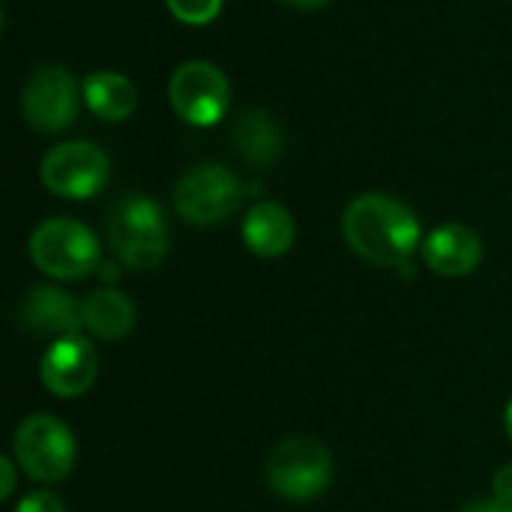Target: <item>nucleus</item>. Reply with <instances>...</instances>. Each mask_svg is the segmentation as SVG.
<instances>
[{
    "instance_id": "nucleus-1",
    "label": "nucleus",
    "mask_w": 512,
    "mask_h": 512,
    "mask_svg": "<svg viewBox=\"0 0 512 512\" xmlns=\"http://www.w3.org/2000/svg\"><path fill=\"white\" fill-rule=\"evenodd\" d=\"M342 234L354 255L375 267L411 273V258L423 249V228L414 210L384 192H366L345 207Z\"/></svg>"
},
{
    "instance_id": "nucleus-2",
    "label": "nucleus",
    "mask_w": 512,
    "mask_h": 512,
    "mask_svg": "<svg viewBox=\"0 0 512 512\" xmlns=\"http://www.w3.org/2000/svg\"><path fill=\"white\" fill-rule=\"evenodd\" d=\"M108 240L129 270H153L168 255V222L150 195H123L108 210Z\"/></svg>"
},
{
    "instance_id": "nucleus-3",
    "label": "nucleus",
    "mask_w": 512,
    "mask_h": 512,
    "mask_svg": "<svg viewBox=\"0 0 512 512\" xmlns=\"http://www.w3.org/2000/svg\"><path fill=\"white\" fill-rule=\"evenodd\" d=\"M333 471L330 450L315 438H285L264 462V480L273 495L294 504L321 498L333 483Z\"/></svg>"
},
{
    "instance_id": "nucleus-4",
    "label": "nucleus",
    "mask_w": 512,
    "mask_h": 512,
    "mask_svg": "<svg viewBox=\"0 0 512 512\" xmlns=\"http://www.w3.org/2000/svg\"><path fill=\"white\" fill-rule=\"evenodd\" d=\"M75 435L54 414H30L12 435V459L18 468L45 486L63 483L75 468Z\"/></svg>"
},
{
    "instance_id": "nucleus-5",
    "label": "nucleus",
    "mask_w": 512,
    "mask_h": 512,
    "mask_svg": "<svg viewBox=\"0 0 512 512\" xmlns=\"http://www.w3.org/2000/svg\"><path fill=\"white\" fill-rule=\"evenodd\" d=\"M30 258L45 276L60 282L84 279L102 264L96 234L84 222L66 216L36 225V231L30 234Z\"/></svg>"
},
{
    "instance_id": "nucleus-6",
    "label": "nucleus",
    "mask_w": 512,
    "mask_h": 512,
    "mask_svg": "<svg viewBox=\"0 0 512 512\" xmlns=\"http://www.w3.org/2000/svg\"><path fill=\"white\" fill-rule=\"evenodd\" d=\"M243 195H246V189L231 168L204 162V165L189 168L177 180L174 207L186 222H192L198 228H210V225L231 219L237 213V207L243 204Z\"/></svg>"
},
{
    "instance_id": "nucleus-7",
    "label": "nucleus",
    "mask_w": 512,
    "mask_h": 512,
    "mask_svg": "<svg viewBox=\"0 0 512 512\" xmlns=\"http://www.w3.org/2000/svg\"><path fill=\"white\" fill-rule=\"evenodd\" d=\"M111 177V162L93 141H63L42 156L39 180L42 186L66 201H87Z\"/></svg>"
},
{
    "instance_id": "nucleus-8",
    "label": "nucleus",
    "mask_w": 512,
    "mask_h": 512,
    "mask_svg": "<svg viewBox=\"0 0 512 512\" xmlns=\"http://www.w3.org/2000/svg\"><path fill=\"white\" fill-rule=\"evenodd\" d=\"M168 99L177 117L189 126H216L231 105V84L216 63L189 60L174 69Z\"/></svg>"
},
{
    "instance_id": "nucleus-9",
    "label": "nucleus",
    "mask_w": 512,
    "mask_h": 512,
    "mask_svg": "<svg viewBox=\"0 0 512 512\" xmlns=\"http://www.w3.org/2000/svg\"><path fill=\"white\" fill-rule=\"evenodd\" d=\"M21 114L39 135H57L78 117V84L63 66H39L21 90Z\"/></svg>"
},
{
    "instance_id": "nucleus-10",
    "label": "nucleus",
    "mask_w": 512,
    "mask_h": 512,
    "mask_svg": "<svg viewBox=\"0 0 512 512\" xmlns=\"http://www.w3.org/2000/svg\"><path fill=\"white\" fill-rule=\"evenodd\" d=\"M99 375V354L93 342L84 333L54 339L42 360H39V378L48 393L57 399H78L84 396Z\"/></svg>"
},
{
    "instance_id": "nucleus-11",
    "label": "nucleus",
    "mask_w": 512,
    "mask_h": 512,
    "mask_svg": "<svg viewBox=\"0 0 512 512\" xmlns=\"http://www.w3.org/2000/svg\"><path fill=\"white\" fill-rule=\"evenodd\" d=\"M423 261L432 273L444 279H462L474 273L483 261V240L474 228L462 222H447L423 240Z\"/></svg>"
},
{
    "instance_id": "nucleus-12",
    "label": "nucleus",
    "mask_w": 512,
    "mask_h": 512,
    "mask_svg": "<svg viewBox=\"0 0 512 512\" xmlns=\"http://www.w3.org/2000/svg\"><path fill=\"white\" fill-rule=\"evenodd\" d=\"M21 321L30 333L51 336V339L75 336L84 330L81 303H75L63 288H51V285H39L24 297Z\"/></svg>"
},
{
    "instance_id": "nucleus-13",
    "label": "nucleus",
    "mask_w": 512,
    "mask_h": 512,
    "mask_svg": "<svg viewBox=\"0 0 512 512\" xmlns=\"http://www.w3.org/2000/svg\"><path fill=\"white\" fill-rule=\"evenodd\" d=\"M294 237V216L276 201H258L243 219V243L258 258H282L294 246Z\"/></svg>"
},
{
    "instance_id": "nucleus-14",
    "label": "nucleus",
    "mask_w": 512,
    "mask_h": 512,
    "mask_svg": "<svg viewBox=\"0 0 512 512\" xmlns=\"http://www.w3.org/2000/svg\"><path fill=\"white\" fill-rule=\"evenodd\" d=\"M231 144H234V153L243 156L252 168H273L285 150L276 120L261 108H243L234 117Z\"/></svg>"
},
{
    "instance_id": "nucleus-15",
    "label": "nucleus",
    "mask_w": 512,
    "mask_h": 512,
    "mask_svg": "<svg viewBox=\"0 0 512 512\" xmlns=\"http://www.w3.org/2000/svg\"><path fill=\"white\" fill-rule=\"evenodd\" d=\"M81 318L87 336L102 342H120L135 327V303L117 288H99L81 300Z\"/></svg>"
},
{
    "instance_id": "nucleus-16",
    "label": "nucleus",
    "mask_w": 512,
    "mask_h": 512,
    "mask_svg": "<svg viewBox=\"0 0 512 512\" xmlns=\"http://www.w3.org/2000/svg\"><path fill=\"white\" fill-rule=\"evenodd\" d=\"M81 96L87 102V108L108 120V123H120L126 117H132L135 105H138V90L135 84L120 75V72H108V69H99V72H90L84 78V87H81Z\"/></svg>"
},
{
    "instance_id": "nucleus-17",
    "label": "nucleus",
    "mask_w": 512,
    "mask_h": 512,
    "mask_svg": "<svg viewBox=\"0 0 512 512\" xmlns=\"http://www.w3.org/2000/svg\"><path fill=\"white\" fill-rule=\"evenodd\" d=\"M171 15L183 24H192V27H201V24H210L219 18L222 12V0H165Z\"/></svg>"
},
{
    "instance_id": "nucleus-18",
    "label": "nucleus",
    "mask_w": 512,
    "mask_h": 512,
    "mask_svg": "<svg viewBox=\"0 0 512 512\" xmlns=\"http://www.w3.org/2000/svg\"><path fill=\"white\" fill-rule=\"evenodd\" d=\"M15 512H66L63 501L48 492V489H39V492H30L24 495L18 504H15Z\"/></svg>"
},
{
    "instance_id": "nucleus-19",
    "label": "nucleus",
    "mask_w": 512,
    "mask_h": 512,
    "mask_svg": "<svg viewBox=\"0 0 512 512\" xmlns=\"http://www.w3.org/2000/svg\"><path fill=\"white\" fill-rule=\"evenodd\" d=\"M492 489H495V498L512 504V465H501L492 477Z\"/></svg>"
},
{
    "instance_id": "nucleus-20",
    "label": "nucleus",
    "mask_w": 512,
    "mask_h": 512,
    "mask_svg": "<svg viewBox=\"0 0 512 512\" xmlns=\"http://www.w3.org/2000/svg\"><path fill=\"white\" fill-rule=\"evenodd\" d=\"M15 459H0V471H3V489H0V501H9L12 492H15Z\"/></svg>"
},
{
    "instance_id": "nucleus-21",
    "label": "nucleus",
    "mask_w": 512,
    "mask_h": 512,
    "mask_svg": "<svg viewBox=\"0 0 512 512\" xmlns=\"http://www.w3.org/2000/svg\"><path fill=\"white\" fill-rule=\"evenodd\" d=\"M462 512H512V504H504L498 498H489V501H474L468 504Z\"/></svg>"
},
{
    "instance_id": "nucleus-22",
    "label": "nucleus",
    "mask_w": 512,
    "mask_h": 512,
    "mask_svg": "<svg viewBox=\"0 0 512 512\" xmlns=\"http://www.w3.org/2000/svg\"><path fill=\"white\" fill-rule=\"evenodd\" d=\"M279 3H285V6H291V9H300V12H309V9L327 6L330 0H279Z\"/></svg>"
},
{
    "instance_id": "nucleus-23",
    "label": "nucleus",
    "mask_w": 512,
    "mask_h": 512,
    "mask_svg": "<svg viewBox=\"0 0 512 512\" xmlns=\"http://www.w3.org/2000/svg\"><path fill=\"white\" fill-rule=\"evenodd\" d=\"M504 432H507V438L512 441V399L510 405H507V411H504Z\"/></svg>"
}]
</instances>
